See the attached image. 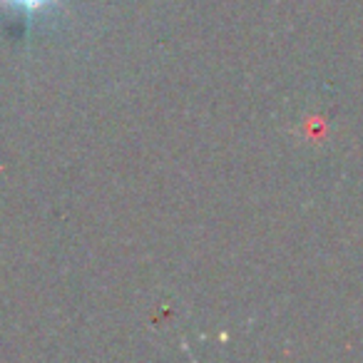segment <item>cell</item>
Masks as SVG:
<instances>
[{"instance_id":"6da1fadb","label":"cell","mask_w":363,"mask_h":363,"mask_svg":"<svg viewBox=\"0 0 363 363\" xmlns=\"http://www.w3.org/2000/svg\"><path fill=\"white\" fill-rule=\"evenodd\" d=\"M3 3H8V6H13V8H21V11H28V13H38L45 6H50L52 0H3Z\"/></svg>"}]
</instances>
